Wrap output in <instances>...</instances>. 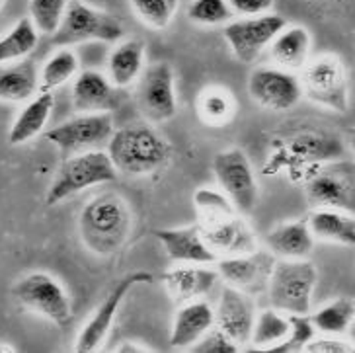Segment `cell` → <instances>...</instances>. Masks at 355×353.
<instances>
[{
	"instance_id": "obj_9",
	"label": "cell",
	"mask_w": 355,
	"mask_h": 353,
	"mask_svg": "<svg viewBox=\"0 0 355 353\" xmlns=\"http://www.w3.org/2000/svg\"><path fill=\"white\" fill-rule=\"evenodd\" d=\"M135 84L137 105L146 121L164 123L176 115V76L170 62L157 61L148 64Z\"/></svg>"
},
{
	"instance_id": "obj_23",
	"label": "cell",
	"mask_w": 355,
	"mask_h": 353,
	"mask_svg": "<svg viewBox=\"0 0 355 353\" xmlns=\"http://www.w3.org/2000/svg\"><path fill=\"white\" fill-rule=\"evenodd\" d=\"M311 49L313 37L304 26H285L270 43V55L275 67L291 73L303 71L304 64L311 61Z\"/></svg>"
},
{
	"instance_id": "obj_20",
	"label": "cell",
	"mask_w": 355,
	"mask_h": 353,
	"mask_svg": "<svg viewBox=\"0 0 355 353\" xmlns=\"http://www.w3.org/2000/svg\"><path fill=\"white\" fill-rule=\"evenodd\" d=\"M73 105L80 114L107 112L119 107V88L100 71H78L73 78Z\"/></svg>"
},
{
	"instance_id": "obj_44",
	"label": "cell",
	"mask_w": 355,
	"mask_h": 353,
	"mask_svg": "<svg viewBox=\"0 0 355 353\" xmlns=\"http://www.w3.org/2000/svg\"><path fill=\"white\" fill-rule=\"evenodd\" d=\"M349 146H352V150H354L355 155V129L352 131V135H349Z\"/></svg>"
},
{
	"instance_id": "obj_14",
	"label": "cell",
	"mask_w": 355,
	"mask_h": 353,
	"mask_svg": "<svg viewBox=\"0 0 355 353\" xmlns=\"http://www.w3.org/2000/svg\"><path fill=\"white\" fill-rule=\"evenodd\" d=\"M248 94L261 107L272 112H289L303 100L301 78L279 67H260L248 78Z\"/></svg>"
},
{
	"instance_id": "obj_24",
	"label": "cell",
	"mask_w": 355,
	"mask_h": 353,
	"mask_svg": "<svg viewBox=\"0 0 355 353\" xmlns=\"http://www.w3.org/2000/svg\"><path fill=\"white\" fill-rule=\"evenodd\" d=\"M53 107H55L53 92L40 90L33 98H30L12 123L8 131V143L12 146H20L33 141L37 135H42L51 117Z\"/></svg>"
},
{
	"instance_id": "obj_17",
	"label": "cell",
	"mask_w": 355,
	"mask_h": 353,
	"mask_svg": "<svg viewBox=\"0 0 355 353\" xmlns=\"http://www.w3.org/2000/svg\"><path fill=\"white\" fill-rule=\"evenodd\" d=\"M203 236L207 240L211 250L223 258V256H239V254H248L252 250L258 248L256 236L250 227L244 223L241 213H229L220 217L209 218L198 223Z\"/></svg>"
},
{
	"instance_id": "obj_46",
	"label": "cell",
	"mask_w": 355,
	"mask_h": 353,
	"mask_svg": "<svg viewBox=\"0 0 355 353\" xmlns=\"http://www.w3.org/2000/svg\"><path fill=\"white\" fill-rule=\"evenodd\" d=\"M2 4H4V0H0V6H2Z\"/></svg>"
},
{
	"instance_id": "obj_3",
	"label": "cell",
	"mask_w": 355,
	"mask_h": 353,
	"mask_svg": "<svg viewBox=\"0 0 355 353\" xmlns=\"http://www.w3.org/2000/svg\"><path fill=\"white\" fill-rule=\"evenodd\" d=\"M117 176L119 172L115 170L107 150L92 148V150L74 153L71 158L64 160L59 172L53 178L51 186L45 193V203L49 207L59 205L90 187L112 184L117 180Z\"/></svg>"
},
{
	"instance_id": "obj_42",
	"label": "cell",
	"mask_w": 355,
	"mask_h": 353,
	"mask_svg": "<svg viewBox=\"0 0 355 353\" xmlns=\"http://www.w3.org/2000/svg\"><path fill=\"white\" fill-rule=\"evenodd\" d=\"M117 352L119 353H125V352L139 353V352H148V350H146V347H143V345H137V343H121V345L117 347Z\"/></svg>"
},
{
	"instance_id": "obj_45",
	"label": "cell",
	"mask_w": 355,
	"mask_h": 353,
	"mask_svg": "<svg viewBox=\"0 0 355 353\" xmlns=\"http://www.w3.org/2000/svg\"><path fill=\"white\" fill-rule=\"evenodd\" d=\"M0 352H16L12 345H0Z\"/></svg>"
},
{
	"instance_id": "obj_7",
	"label": "cell",
	"mask_w": 355,
	"mask_h": 353,
	"mask_svg": "<svg viewBox=\"0 0 355 353\" xmlns=\"http://www.w3.org/2000/svg\"><path fill=\"white\" fill-rule=\"evenodd\" d=\"M123 26L115 16L83 0H71L59 30L53 33V43L59 47H71L84 42L117 43L123 37Z\"/></svg>"
},
{
	"instance_id": "obj_18",
	"label": "cell",
	"mask_w": 355,
	"mask_h": 353,
	"mask_svg": "<svg viewBox=\"0 0 355 353\" xmlns=\"http://www.w3.org/2000/svg\"><path fill=\"white\" fill-rule=\"evenodd\" d=\"M219 279V271L211 264H174L160 277L168 295L180 304L205 299Z\"/></svg>"
},
{
	"instance_id": "obj_8",
	"label": "cell",
	"mask_w": 355,
	"mask_h": 353,
	"mask_svg": "<svg viewBox=\"0 0 355 353\" xmlns=\"http://www.w3.org/2000/svg\"><path fill=\"white\" fill-rule=\"evenodd\" d=\"M213 174L220 191L229 198L241 215H250L258 205L260 187L250 158L241 148L220 150L213 158Z\"/></svg>"
},
{
	"instance_id": "obj_4",
	"label": "cell",
	"mask_w": 355,
	"mask_h": 353,
	"mask_svg": "<svg viewBox=\"0 0 355 353\" xmlns=\"http://www.w3.org/2000/svg\"><path fill=\"white\" fill-rule=\"evenodd\" d=\"M318 271L309 258L275 260L268 295L272 309L283 314H309L313 309V293Z\"/></svg>"
},
{
	"instance_id": "obj_11",
	"label": "cell",
	"mask_w": 355,
	"mask_h": 353,
	"mask_svg": "<svg viewBox=\"0 0 355 353\" xmlns=\"http://www.w3.org/2000/svg\"><path fill=\"white\" fill-rule=\"evenodd\" d=\"M114 117L107 112L96 114H80L67 119L49 131H43L45 139L55 145L64 155H74L83 150H92L107 145L110 137L114 135Z\"/></svg>"
},
{
	"instance_id": "obj_33",
	"label": "cell",
	"mask_w": 355,
	"mask_h": 353,
	"mask_svg": "<svg viewBox=\"0 0 355 353\" xmlns=\"http://www.w3.org/2000/svg\"><path fill=\"white\" fill-rule=\"evenodd\" d=\"M289 334V316L270 309L256 314L250 343L260 350H270L275 343L283 342Z\"/></svg>"
},
{
	"instance_id": "obj_1",
	"label": "cell",
	"mask_w": 355,
	"mask_h": 353,
	"mask_svg": "<svg viewBox=\"0 0 355 353\" xmlns=\"http://www.w3.org/2000/svg\"><path fill=\"white\" fill-rule=\"evenodd\" d=\"M107 155L115 170L127 176H150L170 162L172 148L150 121L127 123L107 141Z\"/></svg>"
},
{
	"instance_id": "obj_12",
	"label": "cell",
	"mask_w": 355,
	"mask_h": 353,
	"mask_svg": "<svg viewBox=\"0 0 355 353\" xmlns=\"http://www.w3.org/2000/svg\"><path fill=\"white\" fill-rule=\"evenodd\" d=\"M153 281H155V275H153L150 271L145 270L131 271V273L125 275L123 279L117 281L114 289H112L110 295L104 299V302H102V304L96 309L94 314L90 316V320L84 324V328L80 330V334H78L76 342H74V352H96L105 340V336L112 330L115 316H117V312L121 309V304L125 301V297L129 295V291L139 287V285H150Z\"/></svg>"
},
{
	"instance_id": "obj_2",
	"label": "cell",
	"mask_w": 355,
	"mask_h": 353,
	"mask_svg": "<svg viewBox=\"0 0 355 353\" xmlns=\"http://www.w3.org/2000/svg\"><path fill=\"white\" fill-rule=\"evenodd\" d=\"M131 229V209L117 193H102L90 199L78 215V232L83 244L102 258H110L123 248Z\"/></svg>"
},
{
	"instance_id": "obj_43",
	"label": "cell",
	"mask_w": 355,
	"mask_h": 353,
	"mask_svg": "<svg viewBox=\"0 0 355 353\" xmlns=\"http://www.w3.org/2000/svg\"><path fill=\"white\" fill-rule=\"evenodd\" d=\"M347 332H349V340H352V343L355 345V318H354V322H352V326H349V330H347Z\"/></svg>"
},
{
	"instance_id": "obj_28",
	"label": "cell",
	"mask_w": 355,
	"mask_h": 353,
	"mask_svg": "<svg viewBox=\"0 0 355 353\" xmlns=\"http://www.w3.org/2000/svg\"><path fill=\"white\" fill-rule=\"evenodd\" d=\"M287 153L295 160L306 162H332L344 155L342 141L326 133H301L287 143Z\"/></svg>"
},
{
	"instance_id": "obj_5",
	"label": "cell",
	"mask_w": 355,
	"mask_h": 353,
	"mask_svg": "<svg viewBox=\"0 0 355 353\" xmlns=\"http://www.w3.org/2000/svg\"><path fill=\"white\" fill-rule=\"evenodd\" d=\"M301 86L304 98L320 107L336 114H345L349 107V76L338 55L326 53L306 62Z\"/></svg>"
},
{
	"instance_id": "obj_25",
	"label": "cell",
	"mask_w": 355,
	"mask_h": 353,
	"mask_svg": "<svg viewBox=\"0 0 355 353\" xmlns=\"http://www.w3.org/2000/svg\"><path fill=\"white\" fill-rule=\"evenodd\" d=\"M145 43L139 37L119 42L107 57V76L117 88H129L145 69Z\"/></svg>"
},
{
	"instance_id": "obj_40",
	"label": "cell",
	"mask_w": 355,
	"mask_h": 353,
	"mask_svg": "<svg viewBox=\"0 0 355 353\" xmlns=\"http://www.w3.org/2000/svg\"><path fill=\"white\" fill-rule=\"evenodd\" d=\"M304 352L309 353H349L355 352V345L352 342H342V340H336L334 336H326L324 338H316L309 342V345L304 347Z\"/></svg>"
},
{
	"instance_id": "obj_27",
	"label": "cell",
	"mask_w": 355,
	"mask_h": 353,
	"mask_svg": "<svg viewBox=\"0 0 355 353\" xmlns=\"http://www.w3.org/2000/svg\"><path fill=\"white\" fill-rule=\"evenodd\" d=\"M306 221L316 240L355 246L354 215L338 211V209H314Z\"/></svg>"
},
{
	"instance_id": "obj_35",
	"label": "cell",
	"mask_w": 355,
	"mask_h": 353,
	"mask_svg": "<svg viewBox=\"0 0 355 353\" xmlns=\"http://www.w3.org/2000/svg\"><path fill=\"white\" fill-rule=\"evenodd\" d=\"M289 316V334L283 342L272 345L268 352L272 353H297L304 352V347L316 336L313 320L309 314H287Z\"/></svg>"
},
{
	"instance_id": "obj_38",
	"label": "cell",
	"mask_w": 355,
	"mask_h": 353,
	"mask_svg": "<svg viewBox=\"0 0 355 353\" xmlns=\"http://www.w3.org/2000/svg\"><path fill=\"white\" fill-rule=\"evenodd\" d=\"M193 205L198 209L199 223L220 217V215H229V213H239L223 191L211 189V187H201L196 191Z\"/></svg>"
},
{
	"instance_id": "obj_39",
	"label": "cell",
	"mask_w": 355,
	"mask_h": 353,
	"mask_svg": "<svg viewBox=\"0 0 355 353\" xmlns=\"http://www.w3.org/2000/svg\"><path fill=\"white\" fill-rule=\"evenodd\" d=\"M191 352L196 353H236L241 352V345L234 343L225 332H220L217 326H213L201 340L191 345Z\"/></svg>"
},
{
	"instance_id": "obj_34",
	"label": "cell",
	"mask_w": 355,
	"mask_h": 353,
	"mask_svg": "<svg viewBox=\"0 0 355 353\" xmlns=\"http://www.w3.org/2000/svg\"><path fill=\"white\" fill-rule=\"evenodd\" d=\"M139 20L153 30H166L176 14L180 0H129Z\"/></svg>"
},
{
	"instance_id": "obj_15",
	"label": "cell",
	"mask_w": 355,
	"mask_h": 353,
	"mask_svg": "<svg viewBox=\"0 0 355 353\" xmlns=\"http://www.w3.org/2000/svg\"><path fill=\"white\" fill-rule=\"evenodd\" d=\"M275 256L268 250H252L248 254L239 256H223L217 260L215 268L219 277L227 285L246 293V295H260L268 291V283L272 277Z\"/></svg>"
},
{
	"instance_id": "obj_29",
	"label": "cell",
	"mask_w": 355,
	"mask_h": 353,
	"mask_svg": "<svg viewBox=\"0 0 355 353\" xmlns=\"http://www.w3.org/2000/svg\"><path fill=\"white\" fill-rule=\"evenodd\" d=\"M40 31L30 18H21L8 33L0 37V64L21 61L37 47Z\"/></svg>"
},
{
	"instance_id": "obj_16",
	"label": "cell",
	"mask_w": 355,
	"mask_h": 353,
	"mask_svg": "<svg viewBox=\"0 0 355 353\" xmlns=\"http://www.w3.org/2000/svg\"><path fill=\"white\" fill-rule=\"evenodd\" d=\"M254 322L256 304L252 301V295H246L230 285L223 287L219 304L215 309V326L242 347L250 343Z\"/></svg>"
},
{
	"instance_id": "obj_31",
	"label": "cell",
	"mask_w": 355,
	"mask_h": 353,
	"mask_svg": "<svg viewBox=\"0 0 355 353\" xmlns=\"http://www.w3.org/2000/svg\"><path fill=\"white\" fill-rule=\"evenodd\" d=\"M78 73V57L69 47H61L45 61L40 71V90L53 92L73 80Z\"/></svg>"
},
{
	"instance_id": "obj_36",
	"label": "cell",
	"mask_w": 355,
	"mask_h": 353,
	"mask_svg": "<svg viewBox=\"0 0 355 353\" xmlns=\"http://www.w3.org/2000/svg\"><path fill=\"white\" fill-rule=\"evenodd\" d=\"M71 0H30V20L43 35H53L63 21Z\"/></svg>"
},
{
	"instance_id": "obj_30",
	"label": "cell",
	"mask_w": 355,
	"mask_h": 353,
	"mask_svg": "<svg viewBox=\"0 0 355 353\" xmlns=\"http://www.w3.org/2000/svg\"><path fill=\"white\" fill-rule=\"evenodd\" d=\"M355 318V301L347 297L334 299L322 309L311 314L316 332L326 334V336H340L349 330V326Z\"/></svg>"
},
{
	"instance_id": "obj_13",
	"label": "cell",
	"mask_w": 355,
	"mask_h": 353,
	"mask_svg": "<svg viewBox=\"0 0 355 353\" xmlns=\"http://www.w3.org/2000/svg\"><path fill=\"white\" fill-rule=\"evenodd\" d=\"M287 26V21L279 14H260L246 16L239 20L225 24V42L229 43L230 51L236 61L250 64L260 57L263 49L270 47L273 37Z\"/></svg>"
},
{
	"instance_id": "obj_19",
	"label": "cell",
	"mask_w": 355,
	"mask_h": 353,
	"mask_svg": "<svg viewBox=\"0 0 355 353\" xmlns=\"http://www.w3.org/2000/svg\"><path fill=\"white\" fill-rule=\"evenodd\" d=\"M153 234L162 244L168 258L174 264H211V266H215L219 260V256L207 244L199 225L176 227V229H158Z\"/></svg>"
},
{
	"instance_id": "obj_26",
	"label": "cell",
	"mask_w": 355,
	"mask_h": 353,
	"mask_svg": "<svg viewBox=\"0 0 355 353\" xmlns=\"http://www.w3.org/2000/svg\"><path fill=\"white\" fill-rule=\"evenodd\" d=\"M40 90V74L32 61H14L0 64V100L21 104Z\"/></svg>"
},
{
	"instance_id": "obj_6",
	"label": "cell",
	"mask_w": 355,
	"mask_h": 353,
	"mask_svg": "<svg viewBox=\"0 0 355 353\" xmlns=\"http://www.w3.org/2000/svg\"><path fill=\"white\" fill-rule=\"evenodd\" d=\"M14 299L51 320L57 328L67 330L73 324V302L63 283L47 271H32L12 287Z\"/></svg>"
},
{
	"instance_id": "obj_37",
	"label": "cell",
	"mask_w": 355,
	"mask_h": 353,
	"mask_svg": "<svg viewBox=\"0 0 355 353\" xmlns=\"http://www.w3.org/2000/svg\"><path fill=\"white\" fill-rule=\"evenodd\" d=\"M234 16L229 0H191L188 6V18L198 26H225Z\"/></svg>"
},
{
	"instance_id": "obj_21",
	"label": "cell",
	"mask_w": 355,
	"mask_h": 353,
	"mask_svg": "<svg viewBox=\"0 0 355 353\" xmlns=\"http://www.w3.org/2000/svg\"><path fill=\"white\" fill-rule=\"evenodd\" d=\"M213 326H215V309L205 299L182 302L172 320L170 345L174 350L191 347Z\"/></svg>"
},
{
	"instance_id": "obj_32",
	"label": "cell",
	"mask_w": 355,
	"mask_h": 353,
	"mask_svg": "<svg viewBox=\"0 0 355 353\" xmlns=\"http://www.w3.org/2000/svg\"><path fill=\"white\" fill-rule=\"evenodd\" d=\"M198 112L203 123L211 125V127H220V125L232 121L236 104H234L232 94L227 88L213 86L199 96Z\"/></svg>"
},
{
	"instance_id": "obj_22",
	"label": "cell",
	"mask_w": 355,
	"mask_h": 353,
	"mask_svg": "<svg viewBox=\"0 0 355 353\" xmlns=\"http://www.w3.org/2000/svg\"><path fill=\"white\" fill-rule=\"evenodd\" d=\"M314 242L306 218L279 223L266 234V246L277 260H304L313 254Z\"/></svg>"
},
{
	"instance_id": "obj_41",
	"label": "cell",
	"mask_w": 355,
	"mask_h": 353,
	"mask_svg": "<svg viewBox=\"0 0 355 353\" xmlns=\"http://www.w3.org/2000/svg\"><path fill=\"white\" fill-rule=\"evenodd\" d=\"M230 8L241 18L246 16H260L272 10L275 0H229Z\"/></svg>"
},
{
	"instance_id": "obj_10",
	"label": "cell",
	"mask_w": 355,
	"mask_h": 353,
	"mask_svg": "<svg viewBox=\"0 0 355 353\" xmlns=\"http://www.w3.org/2000/svg\"><path fill=\"white\" fill-rule=\"evenodd\" d=\"M306 199L314 209H338L355 217V162H326L309 180Z\"/></svg>"
}]
</instances>
